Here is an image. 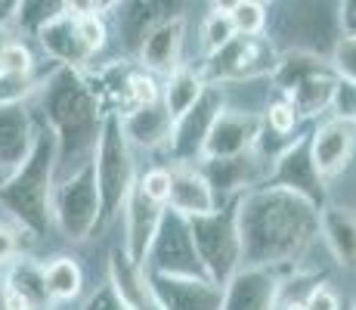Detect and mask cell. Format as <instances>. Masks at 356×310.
Instances as JSON below:
<instances>
[{
	"mask_svg": "<svg viewBox=\"0 0 356 310\" xmlns=\"http://www.w3.org/2000/svg\"><path fill=\"white\" fill-rule=\"evenodd\" d=\"M260 3H270V0H260Z\"/></svg>",
	"mask_w": 356,
	"mask_h": 310,
	"instance_id": "7dc6e473",
	"label": "cell"
},
{
	"mask_svg": "<svg viewBox=\"0 0 356 310\" xmlns=\"http://www.w3.org/2000/svg\"><path fill=\"white\" fill-rule=\"evenodd\" d=\"M229 16L236 25V34H264L266 29V3H260V0H242Z\"/></svg>",
	"mask_w": 356,
	"mask_h": 310,
	"instance_id": "4dcf8cb0",
	"label": "cell"
},
{
	"mask_svg": "<svg viewBox=\"0 0 356 310\" xmlns=\"http://www.w3.org/2000/svg\"><path fill=\"white\" fill-rule=\"evenodd\" d=\"M108 282L118 288V295L124 298V304L130 310H164L146 270L127 258L124 248L108 254Z\"/></svg>",
	"mask_w": 356,
	"mask_h": 310,
	"instance_id": "cb8c5ba5",
	"label": "cell"
},
{
	"mask_svg": "<svg viewBox=\"0 0 356 310\" xmlns=\"http://www.w3.org/2000/svg\"><path fill=\"white\" fill-rule=\"evenodd\" d=\"M34 34H38L40 47H44V53L50 59L63 62V65L87 68V62H90V53H87L84 44H81L78 16L59 10V13H53L50 19H44V22L34 29Z\"/></svg>",
	"mask_w": 356,
	"mask_h": 310,
	"instance_id": "44dd1931",
	"label": "cell"
},
{
	"mask_svg": "<svg viewBox=\"0 0 356 310\" xmlns=\"http://www.w3.org/2000/svg\"><path fill=\"white\" fill-rule=\"evenodd\" d=\"M356 153V127L344 118H328L310 130V155L316 171L323 174V180H334L338 174H344L347 164Z\"/></svg>",
	"mask_w": 356,
	"mask_h": 310,
	"instance_id": "2e32d148",
	"label": "cell"
},
{
	"mask_svg": "<svg viewBox=\"0 0 356 310\" xmlns=\"http://www.w3.org/2000/svg\"><path fill=\"white\" fill-rule=\"evenodd\" d=\"M282 277L276 267H238L223 286L220 310H279Z\"/></svg>",
	"mask_w": 356,
	"mask_h": 310,
	"instance_id": "8fae6325",
	"label": "cell"
},
{
	"mask_svg": "<svg viewBox=\"0 0 356 310\" xmlns=\"http://www.w3.org/2000/svg\"><path fill=\"white\" fill-rule=\"evenodd\" d=\"M328 65L341 81H356V34H341Z\"/></svg>",
	"mask_w": 356,
	"mask_h": 310,
	"instance_id": "d6a6232c",
	"label": "cell"
},
{
	"mask_svg": "<svg viewBox=\"0 0 356 310\" xmlns=\"http://www.w3.org/2000/svg\"><path fill=\"white\" fill-rule=\"evenodd\" d=\"M136 186L146 192L152 202H161L168 205V196H170V168H149L146 174L136 177Z\"/></svg>",
	"mask_w": 356,
	"mask_h": 310,
	"instance_id": "e575fe53",
	"label": "cell"
},
{
	"mask_svg": "<svg viewBox=\"0 0 356 310\" xmlns=\"http://www.w3.org/2000/svg\"><path fill=\"white\" fill-rule=\"evenodd\" d=\"M102 199L97 183V164L87 158L72 174L59 177L53 189V224L68 242H84L93 230H99Z\"/></svg>",
	"mask_w": 356,
	"mask_h": 310,
	"instance_id": "8992f818",
	"label": "cell"
},
{
	"mask_svg": "<svg viewBox=\"0 0 356 310\" xmlns=\"http://www.w3.org/2000/svg\"><path fill=\"white\" fill-rule=\"evenodd\" d=\"M353 310H356V304H353Z\"/></svg>",
	"mask_w": 356,
	"mask_h": 310,
	"instance_id": "681fc988",
	"label": "cell"
},
{
	"mask_svg": "<svg viewBox=\"0 0 356 310\" xmlns=\"http://www.w3.org/2000/svg\"><path fill=\"white\" fill-rule=\"evenodd\" d=\"M304 310H341V298L325 286V282H316L304 292Z\"/></svg>",
	"mask_w": 356,
	"mask_h": 310,
	"instance_id": "74e56055",
	"label": "cell"
},
{
	"mask_svg": "<svg viewBox=\"0 0 356 310\" xmlns=\"http://www.w3.org/2000/svg\"><path fill=\"white\" fill-rule=\"evenodd\" d=\"M81 310H130V307L124 304V298L118 295V288H115L112 282H102L97 292L84 301Z\"/></svg>",
	"mask_w": 356,
	"mask_h": 310,
	"instance_id": "8d00e7d4",
	"label": "cell"
},
{
	"mask_svg": "<svg viewBox=\"0 0 356 310\" xmlns=\"http://www.w3.org/2000/svg\"><path fill=\"white\" fill-rule=\"evenodd\" d=\"M266 183L298 192V196L310 199L313 205H325L328 202L325 180H323V174L316 171L313 155H310V130H298V137H294L289 146L273 158L270 174H266Z\"/></svg>",
	"mask_w": 356,
	"mask_h": 310,
	"instance_id": "9c48e42d",
	"label": "cell"
},
{
	"mask_svg": "<svg viewBox=\"0 0 356 310\" xmlns=\"http://www.w3.org/2000/svg\"><path fill=\"white\" fill-rule=\"evenodd\" d=\"M63 10L72 16H90L97 13V0H63Z\"/></svg>",
	"mask_w": 356,
	"mask_h": 310,
	"instance_id": "b9f144b4",
	"label": "cell"
},
{
	"mask_svg": "<svg viewBox=\"0 0 356 310\" xmlns=\"http://www.w3.org/2000/svg\"><path fill=\"white\" fill-rule=\"evenodd\" d=\"M38 109L40 121L50 124L59 137V177L93 158L106 109L84 68L59 62L47 78H40Z\"/></svg>",
	"mask_w": 356,
	"mask_h": 310,
	"instance_id": "7a4b0ae2",
	"label": "cell"
},
{
	"mask_svg": "<svg viewBox=\"0 0 356 310\" xmlns=\"http://www.w3.org/2000/svg\"><path fill=\"white\" fill-rule=\"evenodd\" d=\"M121 3H124V0H97V13H112V10H118Z\"/></svg>",
	"mask_w": 356,
	"mask_h": 310,
	"instance_id": "ee69618b",
	"label": "cell"
},
{
	"mask_svg": "<svg viewBox=\"0 0 356 310\" xmlns=\"http://www.w3.org/2000/svg\"><path fill=\"white\" fill-rule=\"evenodd\" d=\"M264 127V115L254 112H238V109H220V115L211 124L208 137H204L202 146V158H227V155H238L254 149V140Z\"/></svg>",
	"mask_w": 356,
	"mask_h": 310,
	"instance_id": "5bb4252c",
	"label": "cell"
},
{
	"mask_svg": "<svg viewBox=\"0 0 356 310\" xmlns=\"http://www.w3.org/2000/svg\"><path fill=\"white\" fill-rule=\"evenodd\" d=\"M155 295L164 310H220L223 286L208 277H174V273H149Z\"/></svg>",
	"mask_w": 356,
	"mask_h": 310,
	"instance_id": "9a60e30c",
	"label": "cell"
},
{
	"mask_svg": "<svg viewBox=\"0 0 356 310\" xmlns=\"http://www.w3.org/2000/svg\"><path fill=\"white\" fill-rule=\"evenodd\" d=\"M16 254H19V236H16V230H10V226L0 224V267L10 264Z\"/></svg>",
	"mask_w": 356,
	"mask_h": 310,
	"instance_id": "f35d334b",
	"label": "cell"
},
{
	"mask_svg": "<svg viewBox=\"0 0 356 310\" xmlns=\"http://www.w3.org/2000/svg\"><path fill=\"white\" fill-rule=\"evenodd\" d=\"M34 124L25 100L0 102V171H16L34 146Z\"/></svg>",
	"mask_w": 356,
	"mask_h": 310,
	"instance_id": "d6986e66",
	"label": "cell"
},
{
	"mask_svg": "<svg viewBox=\"0 0 356 310\" xmlns=\"http://www.w3.org/2000/svg\"><path fill=\"white\" fill-rule=\"evenodd\" d=\"M319 236V205L291 189L257 183L238 196L242 267H285Z\"/></svg>",
	"mask_w": 356,
	"mask_h": 310,
	"instance_id": "6da1fadb",
	"label": "cell"
},
{
	"mask_svg": "<svg viewBox=\"0 0 356 310\" xmlns=\"http://www.w3.org/2000/svg\"><path fill=\"white\" fill-rule=\"evenodd\" d=\"M208 3H211V10H214V13H232L238 3H242V0H208Z\"/></svg>",
	"mask_w": 356,
	"mask_h": 310,
	"instance_id": "7bdbcfd3",
	"label": "cell"
},
{
	"mask_svg": "<svg viewBox=\"0 0 356 310\" xmlns=\"http://www.w3.org/2000/svg\"><path fill=\"white\" fill-rule=\"evenodd\" d=\"M53 304L56 301L47 288L44 264L16 254L0 286V310H50Z\"/></svg>",
	"mask_w": 356,
	"mask_h": 310,
	"instance_id": "4fadbf2b",
	"label": "cell"
},
{
	"mask_svg": "<svg viewBox=\"0 0 356 310\" xmlns=\"http://www.w3.org/2000/svg\"><path fill=\"white\" fill-rule=\"evenodd\" d=\"M232 34H236V25H232L229 13H214L211 10V16L202 22V47H204V53L220 50Z\"/></svg>",
	"mask_w": 356,
	"mask_h": 310,
	"instance_id": "f546056e",
	"label": "cell"
},
{
	"mask_svg": "<svg viewBox=\"0 0 356 310\" xmlns=\"http://www.w3.org/2000/svg\"><path fill=\"white\" fill-rule=\"evenodd\" d=\"M161 215H164V205L152 202L140 186H134L127 192L124 205H121V217H124V254L136 267H143V261H146L149 245L155 239V230L161 224Z\"/></svg>",
	"mask_w": 356,
	"mask_h": 310,
	"instance_id": "e0dca14e",
	"label": "cell"
},
{
	"mask_svg": "<svg viewBox=\"0 0 356 310\" xmlns=\"http://www.w3.org/2000/svg\"><path fill=\"white\" fill-rule=\"evenodd\" d=\"M183 40H186V16L174 13V16L161 19L152 25L140 40V65L152 75H170L180 65L183 56Z\"/></svg>",
	"mask_w": 356,
	"mask_h": 310,
	"instance_id": "ac0fdd59",
	"label": "cell"
},
{
	"mask_svg": "<svg viewBox=\"0 0 356 310\" xmlns=\"http://www.w3.org/2000/svg\"><path fill=\"white\" fill-rule=\"evenodd\" d=\"M319 236L344 270H356V211L344 205H319Z\"/></svg>",
	"mask_w": 356,
	"mask_h": 310,
	"instance_id": "603a6c76",
	"label": "cell"
},
{
	"mask_svg": "<svg viewBox=\"0 0 356 310\" xmlns=\"http://www.w3.org/2000/svg\"><path fill=\"white\" fill-rule=\"evenodd\" d=\"M300 121L304 118H300L298 109H294L285 96H279L276 102H270V109H266V115H264V127L273 130V134H279V137H294Z\"/></svg>",
	"mask_w": 356,
	"mask_h": 310,
	"instance_id": "f1b7e54d",
	"label": "cell"
},
{
	"mask_svg": "<svg viewBox=\"0 0 356 310\" xmlns=\"http://www.w3.org/2000/svg\"><path fill=\"white\" fill-rule=\"evenodd\" d=\"M121 130H124L130 146L159 149V146H168L170 130H174V115L168 112L164 100H155L121 115Z\"/></svg>",
	"mask_w": 356,
	"mask_h": 310,
	"instance_id": "7402d4cb",
	"label": "cell"
},
{
	"mask_svg": "<svg viewBox=\"0 0 356 310\" xmlns=\"http://www.w3.org/2000/svg\"><path fill=\"white\" fill-rule=\"evenodd\" d=\"M143 270L149 273H174V277H208L198 248L193 239L189 217L164 205L161 224L155 230V239L149 245V254L143 261Z\"/></svg>",
	"mask_w": 356,
	"mask_h": 310,
	"instance_id": "ba28073f",
	"label": "cell"
},
{
	"mask_svg": "<svg viewBox=\"0 0 356 310\" xmlns=\"http://www.w3.org/2000/svg\"><path fill=\"white\" fill-rule=\"evenodd\" d=\"M195 164L208 177V183L214 186L217 202L227 196H242L245 189H251L257 183H266V174H270V162H264L254 149L227 158H202Z\"/></svg>",
	"mask_w": 356,
	"mask_h": 310,
	"instance_id": "7c38bea8",
	"label": "cell"
},
{
	"mask_svg": "<svg viewBox=\"0 0 356 310\" xmlns=\"http://www.w3.org/2000/svg\"><path fill=\"white\" fill-rule=\"evenodd\" d=\"M6 40H10V31H6V29H0V50H3V47H6Z\"/></svg>",
	"mask_w": 356,
	"mask_h": 310,
	"instance_id": "f6af8a7d",
	"label": "cell"
},
{
	"mask_svg": "<svg viewBox=\"0 0 356 310\" xmlns=\"http://www.w3.org/2000/svg\"><path fill=\"white\" fill-rule=\"evenodd\" d=\"M93 164H97V183H99V199H102V220L106 226L112 217L121 215L127 192L136 186V162H134V146L127 143L124 130H121V115L106 112L99 127L97 153H93Z\"/></svg>",
	"mask_w": 356,
	"mask_h": 310,
	"instance_id": "277c9868",
	"label": "cell"
},
{
	"mask_svg": "<svg viewBox=\"0 0 356 310\" xmlns=\"http://www.w3.org/2000/svg\"><path fill=\"white\" fill-rule=\"evenodd\" d=\"M328 62H323L319 56H313V53H285V56H279L276 68H273V84H276L279 93H289L298 81H304L307 75L319 72V68H325Z\"/></svg>",
	"mask_w": 356,
	"mask_h": 310,
	"instance_id": "83f0119b",
	"label": "cell"
},
{
	"mask_svg": "<svg viewBox=\"0 0 356 310\" xmlns=\"http://www.w3.org/2000/svg\"><path fill=\"white\" fill-rule=\"evenodd\" d=\"M338 22H341V34H356V0H341Z\"/></svg>",
	"mask_w": 356,
	"mask_h": 310,
	"instance_id": "ab89813d",
	"label": "cell"
},
{
	"mask_svg": "<svg viewBox=\"0 0 356 310\" xmlns=\"http://www.w3.org/2000/svg\"><path fill=\"white\" fill-rule=\"evenodd\" d=\"M217 192L208 183V177L202 174L195 162H177L170 168V196H168V208L180 211L186 217L195 215H208L217 208Z\"/></svg>",
	"mask_w": 356,
	"mask_h": 310,
	"instance_id": "ffe728a7",
	"label": "cell"
},
{
	"mask_svg": "<svg viewBox=\"0 0 356 310\" xmlns=\"http://www.w3.org/2000/svg\"><path fill=\"white\" fill-rule=\"evenodd\" d=\"M19 10H22V0H0V29H6L10 22H16Z\"/></svg>",
	"mask_w": 356,
	"mask_h": 310,
	"instance_id": "60d3db41",
	"label": "cell"
},
{
	"mask_svg": "<svg viewBox=\"0 0 356 310\" xmlns=\"http://www.w3.org/2000/svg\"><path fill=\"white\" fill-rule=\"evenodd\" d=\"M78 34H81V44L84 50L90 53V59L106 47V38H108V29H106V19L102 13H90V16H78Z\"/></svg>",
	"mask_w": 356,
	"mask_h": 310,
	"instance_id": "836d02e7",
	"label": "cell"
},
{
	"mask_svg": "<svg viewBox=\"0 0 356 310\" xmlns=\"http://www.w3.org/2000/svg\"><path fill=\"white\" fill-rule=\"evenodd\" d=\"M193 239L198 248L208 279L217 286H227L232 273L242 267V239H238V196L227 205H217L208 215L189 217Z\"/></svg>",
	"mask_w": 356,
	"mask_h": 310,
	"instance_id": "5b68a950",
	"label": "cell"
},
{
	"mask_svg": "<svg viewBox=\"0 0 356 310\" xmlns=\"http://www.w3.org/2000/svg\"><path fill=\"white\" fill-rule=\"evenodd\" d=\"M334 84H338V75L332 72V65L319 68V72L307 75L304 81L291 87L289 93H279L298 109L300 118H316L332 109V96H334Z\"/></svg>",
	"mask_w": 356,
	"mask_h": 310,
	"instance_id": "d4e9b609",
	"label": "cell"
},
{
	"mask_svg": "<svg viewBox=\"0 0 356 310\" xmlns=\"http://www.w3.org/2000/svg\"><path fill=\"white\" fill-rule=\"evenodd\" d=\"M0 286H3V279H0Z\"/></svg>",
	"mask_w": 356,
	"mask_h": 310,
	"instance_id": "c3c4849f",
	"label": "cell"
},
{
	"mask_svg": "<svg viewBox=\"0 0 356 310\" xmlns=\"http://www.w3.org/2000/svg\"><path fill=\"white\" fill-rule=\"evenodd\" d=\"M332 112L334 118H344L356 124V81H341L334 84V96H332Z\"/></svg>",
	"mask_w": 356,
	"mask_h": 310,
	"instance_id": "d590c367",
	"label": "cell"
},
{
	"mask_svg": "<svg viewBox=\"0 0 356 310\" xmlns=\"http://www.w3.org/2000/svg\"><path fill=\"white\" fill-rule=\"evenodd\" d=\"M0 75H34V56L22 40H6L0 50Z\"/></svg>",
	"mask_w": 356,
	"mask_h": 310,
	"instance_id": "1f68e13d",
	"label": "cell"
},
{
	"mask_svg": "<svg viewBox=\"0 0 356 310\" xmlns=\"http://www.w3.org/2000/svg\"><path fill=\"white\" fill-rule=\"evenodd\" d=\"M44 277H47V288H50L53 301H74L81 295V288H84V270L68 254H56L53 261H47Z\"/></svg>",
	"mask_w": 356,
	"mask_h": 310,
	"instance_id": "4316f807",
	"label": "cell"
},
{
	"mask_svg": "<svg viewBox=\"0 0 356 310\" xmlns=\"http://www.w3.org/2000/svg\"><path fill=\"white\" fill-rule=\"evenodd\" d=\"M227 106V93H223V84H211L202 91V96L180 115L174 118V130H170L168 149L174 155V162H198L204 146V137H208L211 124L220 115V109Z\"/></svg>",
	"mask_w": 356,
	"mask_h": 310,
	"instance_id": "30bf717a",
	"label": "cell"
},
{
	"mask_svg": "<svg viewBox=\"0 0 356 310\" xmlns=\"http://www.w3.org/2000/svg\"><path fill=\"white\" fill-rule=\"evenodd\" d=\"M59 180V137L47 121L34 130V146L0 183V205L34 236L53 226V189Z\"/></svg>",
	"mask_w": 356,
	"mask_h": 310,
	"instance_id": "3957f363",
	"label": "cell"
},
{
	"mask_svg": "<svg viewBox=\"0 0 356 310\" xmlns=\"http://www.w3.org/2000/svg\"><path fill=\"white\" fill-rule=\"evenodd\" d=\"M279 62L276 47L264 34H232L220 50L208 53L202 75L211 84H238L273 75Z\"/></svg>",
	"mask_w": 356,
	"mask_h": 310,
	"instance_id": "52a82bcc",
	"label": "cell"
},
{
	"mask_svg": "<svg viewBox=\"0 0 356 310\" xmlns=\"http://www.w3.org/2000/svg\"><path fill=\"white\" fill-rule=\"evenodd\" d=\"M204 87H208V81H204V75L198 72V68L177 65L174 72L168 75V81H164L161 100H164V106H168V112L174 115V118H180L198 96H202Z\"/></svg>",
	"mask_w": 356,
	"mask_h": 310,
	"instance_id": "484cf974",
	"label": "cell"
},
{
	"mask_svg": "<svg viewBox=\"0 0 356 310\" xmlns=\"http://www.w3.org/2000/svg\"><path fill=\"white\" fill-rule=\"evenodd\" d=\"M6 180V171H0V183H3Z\"/></svg>",
	"mask_w": 356,
	"mask_h": 310,
	"instance_id": "bcb514c9",
	"label": "cell"
}]
</instances>
